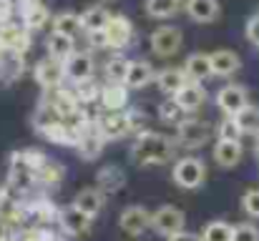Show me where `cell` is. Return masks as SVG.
<instances>
[{
    "mask_svg": "<svg viewBox=\"0 0 259 241\" xmlns=\"http://www.w3.org/2000/svg\"><path fill=\"white\" fill-rule=\"evenodd\" d=\"M131 159L139 166H164L174 159V141L164 133H139L131 146Z\"/></svg>",
    "mask_w": 259,
    "mask_h": 241,
    "instance_id": "cell-1",
    "label": "cell"
},
{
    "mask_svg": "<svg viewBox=\"0 0 259 241\" xmlns=\"http://www.w3.org/2000/svg\"><path fill=\"white\" fill-rule=\"evenodd\" d=\"M171 178L179 188L194 191V188H199L206 181V166H204V161L196 159V156H184V159H179L174 163Z\"/></svg>",
    "mask_w": 259,
    "mask_h": 241,
    "instance_id": "cell-2",
    "label": "cell"
},
{
    "mask_svg": "<svg viewBox=\"0 0 259 241\" xmlns=\"http://www.w3.org/2000/svg\"><path fill=\"white\" fill-rule=\"evenodd\" d=\"M211 136H214L211 123L201 118H184L176 126V138L184 149H201L204 143H209Z\"/></svg>",
    "mask_w": 259,
    "mask_h": 241,
    "instance_id": "cell-3",
    "label": "cell"
},
{
    "mask_svg": "<svg viewBox=\"0 0 259 241\" xmlns=\"http://www.w3.org/2000/svg\"><path fill=\"white\" fill-rule=\"evenodd\" d=\"M103 146H106V138H103V133L98 131L96 118H93V121L78 123V141H76L73 149L78 151L81 159L83 161H96L98 156H101Z\"/></svg>",
    "mask_w": 259,
    "mask_h": 241,
    "instance_id": "cell-4",
    "label": "cell"
},
{
    "mask_svg": "<svg viewBox=\"0 0 259 241\" xmlns=\"http://www.w3.org/2000/svg\"><path fill=\"white\" fill-rule=\"evenodd\" d=\"M186 226V216L181 209H176L171 204H164L159 206L156 211H151V229L159 234V236H174L179 231H184Z\"/></svg>",
    "mask_w": 259,
    "mask_h": 241,
    "instance_id": "cell-5",
    "label": "cell"
},
{
    "mask_svg": "<svg viewBox=\"0 0 259 241\" xmlns=\"http://www.w3.org/2000/svg\"><path fill=\"white\" fill-rule=\"evenodd\" d=\"M151 43V51L159 56V58H171L181 51V43H184V35L176 25H161L151 33L149 38Z\"/></svg>",
    "mask_w": 259,
    "mask_h": 241,
    "instance_id": "cell-6",
    "label": "cell"
},
{
    "mask_svg": "<svg viewBox=\"0 0 259 241\" xmlns=\"http://www.w3.org/2000/svg\"><path fill=\"white\" fill-rule=\"evenodd\" d=\"M106 48H116V51H123L131 45L134 40V23L126 18V15H111L106 30Z\"/></svg>",
    "mask_w": 259,
    "mask_h": 241,
    "instance_id": "cell-7",
    "label": "cell"
},
{
    "mask_svg": "<svg viewBox=\"0 0 259 241\" xmlns=\"http://www.w3.org/2000/svg\"><path fill=\"white\" fill-rule=\"evenodd\" d=\"M96 126H98V131L103 133L106 141H111V138H123V136L134 133L131 113H123V111H118V113H108V111L101 113V116L96 118Z\"/></svg>",
    "mask_w": 259,
    "mask_h": 241,
    "instance_id": "cell-8",
    "label": "cell"
},
{
    "mask_svg": "<svg viewBox=\"0 0 259 241\" xmlns=\"http://www.w3.org/2000/svg\"><path fill=\"white\" fill-rule=\"evenodd\" d=\"M217 106L227 116H237L242 108L249 106V90L244 85H239V83H229V85L217 90Z\"/></svg>",
    "mask_w": 259,
    "mask_h": 241,
    "instance_id": "cell-9",
    "label": "cell"
},
{
    "mask_svg": "<svg viewBox=\"0 0 259 241\" xmlns=\"http://www.w3.org/2000/svg\"><path fill=\"white\" fill-rule=\"evenodd\" d=\"M66 80H71L73 85H81L86 80H93V71H96V61L88 51H76L66 63Z\"/></svg>",
    "mask_w": 259,
    "mask_h": 241,
    "instance_id": "cell-10",
    "label": "cell"
},
{
    "mask_svg": "<svg viewBox=\"0 0 259 241\" xmlns=\"http://www.w3.org/2000/svg\"><path fill=\"white\" fill-rule=\"evenodd\" d=\"M33 76H35V83H38L43 90H56V88H61V83L66 80V68H63L61 61L43 58V61L35 63Z\"/></svg>",
    "mask_w": 259,
    "mask_h": 241,
    "instance_id": "cell-11",
    "label": "cell"
},
{
    "mask_svg": "<svg viewBox=\"0 0 259 241\" xmlns=\"http://www.w3.org/2000/svg\"><path fill=\"white\" fill-rule=\"evenodd\" d=\"M118 226L126 234H131V236H141L144 231L151 229V211L144 209V206H139V204L126 206L121 211V216H118Z\"/></svg>",
    "mask_w": 259,
    "mask_h": 241,
    "instance_id": "cell-12",
    "label": "cell"
},
{
    "mask_svg": "<svg viewBox=\"0 0 259 241\" xmlns=\"http://www.w3.org/2000/svg\"><path fill=\"white\" fill-rule=\"evenodd\" d=\"M0 45L8 53H23L30 45V30L25 25H15V23H0Z\"/></svg>",
    "mask_w": 259,
    "mask_h": 241,
    "instance_id": "cell-13",
    "label": "cell"
},
{
    "mask_svg": "<svg viewBox=\"0 0 259 241\" xmlns=\"http://www.w3.org/2000/svg\"><path fill=\"white\" fill-rule=\"evenodd\" d=\"M58 224H61V231L68 234V236H86L91 231V224L93 219L86 216L81 209H76L73 204L66 206L63 211H58Z\"/></svg>",
    "mask_w": 259,
    "mask_h": 241,
    "instance_id": "cell-14",
    "label": "cell"
},
{
    "mask_svg": "<svg viewBox=\"0 0 259 241\" xmlns=\"http://www.w3.org/2000/svg\"><path fill=\"white\" fill-rule=\"evenodd\" d=\"M46 103L58 113L61 121H68V118L78 116V111H81V103H78L76 93L68 90V88H56V90H51V98H48Z\"/></svg>",
    "mask_w": 259,
    "mask_h": 241,
    "instance_id": "cell-15",
    "label": "cell"
},
{
    "mask_svg": "<svg viewBox=\"0 0 259 241\" xmlns=\"http://www.w3.org/2000/svg\"><path fill=\"white\" fill-rule=\"evenodd\" d=\"M209 58H211V73L217 78H229L242 68V58L229 48H219V51L209 53Z\"/></svg>",
    "mask_w": 259,
    "mask_h": 241,
    "instance_id": "cell-16",
    "label": "cell"
},
{
    "mask_svg": "<svg viewBox=\"0 0 259 241\" xmlns=\"http://www.w3.org/2000/svg\"><path fill=\"white\" fill-rule=\"evenodd\" d=\"M101 108L108 113H118L128 106V88L123 83H106L101 88V98H98Z\"/></svg>",
    "mask_w": 259,
    "mask_h": 241,
    "instance_id": "cell-17",
    "label": "cell"
},
{
    "mask_svg": "<svg viewBox=\"0 0 259 241\" xmlns=\"http://www.w3.org/2000/svg\"><path fill=\"white\" fill-rule=\"evenodd\" d=\"M73 206L81 209L86 216L96 219L101 214V209L106 206V194L98 188V186H88V188H81L73 199Z\"/></svg>",
    "mask_w": 259,
    "mask_h": 241,
    "instance_id": "cell-18",
    "label": "cell"
},
{
    "mask_svg": "<svg viewBox=\"0 0 259 241\" xmlns=\"http://www.w3.org/2000/svg\"><path fill=\"white\" fill-rule=\"evenodd\" d=\"M174 101L179 103V108H181L184 113H194V111H199V108L206 103V88H204L201 83H186V85L174 95Z\"/></svg>",
    "mask_w": 259,
    "mask_h": 241,
    "instance_id": "cell-19",
    "label": "cell"
},
{
    "mask_svg": "<svg viewBox=\"0 0 259 241\" xmlns=\"http://www.w3.org/2000/svg\"><path fill=\"white\" fill-rule=\"evenodd\" d=\"M184 73H186L189 83H204L206 78H214L209 53H191L184 61Z\"/></svg>",
    "mask_w": 259,
    "mask_h": 241,
    "instance_id": "cell-20",
    "label": "cell"
},
{
    "mask_svg": "<svg viewBox=\"0 0 259 241\" xmlns=\"http://www.w3.org/2000/svg\"><path fill=\"white\" fill-rule=\"evenodd\" d=\"M184 10L194 23H214L219 18V0H184Z\"/></svg>",
    "mask_w": 259,
    "mask_h": 241,
    "instance_id": "cell-21",
    "label": "cell"
},
{
    "mask_svg": "<svg viewBox=\"0 0 259 241\" xmlns=\"http://www.w3.org/2000/svg\"><path fill=\"white\" fill-rule=\"evenodd\" d=\"M46 53H48V58L66 63L76 53V38H68V35H61V33H51L46 38Z\"/></svg>",
    "mask_w": 259,
    "mask_h": 241,
    "instance_id": "cell-22",
    "label": "cell"
},
{
    "mask_svg": "<svg viewBox=\"0 0 259 241\" xmlns=\"http://www.w3.org/2000/svg\"><path fill=\"white\" fill-rule=\"evenodd\" d=\"M244 156V149H242V141H217L214 143V161L217 166L222 168H234Z\"/></svg>",
    "mask_w": 259,
    "mask_h": 241,
    "instance_id": "cell-23",
    "label": "cell"
},
{
    "mask_svg": "<svg viewBox=\"0 0 259 241\" xmlns=\"http://www.w3.org/2000/svg\"><path fill=\"white\" fill-rule=\"evenodd\" d=\"M151 80H156V71L149 61H131L128 66V76H126V88L128 90H139V88H146Z\"/></svg>",
    "mask_w": 259,
    "mask_h": 241,
    "instance_id": "cell-24",
    "label": "cell"
},
{
    "mask_svg": "<svg viewBox=\"0 0 259 241\" xmlns=\"http://www.w3.org/2000/svg\"><path fill=\"white\" fill-rule=\"evenodd\" d=\"M186 83H189V78H186L184 68H164L161 73H156V85H159V90L166 93L169 98H174Z\"/></svg>",
    "mask_w": 259,
    "mask_h": 241,
    "instance_id": "cell-25",
    "label": "cell"
},
{
    "mask_svg": "<svg viewBox=\"0 0 259 241\" xmlns=\"http://www.w3.org/2000/svg\"><path fill=\"white\" fill-rule=\"evenodd\" d=\"M111 15L113 13H108L103 5H91V8H86L81 13V25H83L86 33H103L108 20H111Z\"/></svg>",
    "mask_w": 259,
    "mask_h": 241,
    "instance_id": "cell-26",
    "label": "cell"
},
{
    "mask_svg": "<svg viewBox=\"0 0 259 241\" xmlns=\"http://www.w3.org/2000/svg\"><path fill=\"white\" fill-rule=\"evenodd\" d=\"M20 13H23V25L28 30H38L48 23V8L38 0H28L25 5H20Z\"/></svg>",
    "mask_w": 259,
    "mask_h": 241,
    "instance_id": "cell-27",
    "label": "cell"
},
{
    "mask_svg": "<svg viewBox=\"0 0 259 241\" xmlns=\"http://www.w3.org/2000/svg\"><path fill=\"white\" fill-rule=\"evenodd\" d=\"M123 186H126V176H123V171L118 166L108 163V166H103L98 171V188L103 194H113V191H118Z\"/></svg>",
    "mask_w": 259,
    "mask_h": 241,
    "instance_id": "cell-28",
    "label": "cell"
},
{
    "mask_svg": "<svg viewBox=\"0 0 259 241\" xmlns=\"http://www.w3.org/2000/svg\"><path fill=\"white\" fill-rule=\"evenodd\" d=\"M83 30L81 25V15L73 13V10H63L53 18V33H61V35H68V38H76L78 33Z\"/></svg>",
    "mask_w": 259,
    "mask_h": 241,
    "instance_id": "cell-29",
    "label": "cell"
},
{
    "mask_svg": "<svg viewBox=\"0 0 259 241\" xmlns=\"http://www.w3.org/2000/svg\"><path fill=\"white\" fill-rule=\"evenodd\" d=\"M144 8H146V15L149 18L166 20V18H174L184 8V0H146Z\"/></svg>",
    "mask_w": 259,
    "mask_h": 241,
    "instance_id": "cell-30",
    "label": "cell"
},
{
    "mask_svg": "<svg viewBox=\"0 0 259 241\" xmlns=\"http://www.w3.org/2000/svg\"><path fill=\"white\" fill-rule=\"evenodd\" d=\"M199 236L201 241H234V226L229 221H209Z\"/></svg>",
    "mask_w": 259,
    "mask_h": 241,
    "instance_id": "cell-31",
    "label": "cell"
},
{
    "mask_svg": "<svg viewBox=\"0 0 259 241\" xmlns=\"http://www.w3.org/2000/svg\"><path fill=\"white\" fill-rule=\"evenodd\" d=\"M128 66H131V61H126L123 56H113V58L106 61V66H103L106 80H108V83H126Z\"/></svg>",
    "mask_w": 259,
    "mask_h": 241,
    "instance_id": "cell-32",
    "label": "cell"
},
{
    "mask_svg": "<svg viewBox=\"0 0 259 241\" xmlns=\"http://www.w3.org/2000/svg\"><path fill=\"white\" fill-rule=\"evenodd\" d=\"M234 121L239 123V128H242V133H259V106L254 103H249L247 108H242L237 116H234Z\"/></svg>",
    "mask_w": 259,
    "mask_h": 241,
    "instance_id": "cell-33",
    "label": "cell"
},
{
    "mask_svg": "<svg viewBox=\"0 0 259 241\" xmlns=\"http://www.w3.org/2000/svg\"><path fill=\"white\" fill-rule=\"evenodd\" d=\"M46 161H48L46 154L38 151V149H28V151L13 156V163H18V166H23V168H28V171H33V173H38V171L46 166Z\"/></svg>",
    "mask_w": 259,
    "mask_h": 241,
    "instance_id": "cell-34",
    "label": "cell"
},
{
    "mask_svg": "<svg viewBox=\"0 0 259 241\" xmlns=\"http://www.w3.org/2000/svg\"><path fill=\"white\" fill-rule=\"evenodd\" d=\"M35 176H38V181L46 183V186H58L61 178H63V166L56 163V161H46V166H43Z\"/></svg>",
    "mask_w": 259,
    "mask_h": 241,
    "instance_id": "cell-35",
    "label": "cell"
},
{
    "mask_svg": "<svg viewBox=\"0 0 259 241\" xmlns=\"http://www.w3.org/2000/svg\"><path fill=\"white\" fill-rule=\"evenodd\" d=\"M217 136L222 138V141H242V128H239V123L234 121V116H224L222 118V123H219V128H217Z\"/></svg>",
    "mask_w": 259,
    "mask_h": 241,
    "instance_id": "cell-36",
    "label": "cell"
},
{
    "mask_svg": "<svg viewBox=\"0 0 259 241\" xmlns=\"http://www.w3.org/2000/svg\"><path fill=\"white\" fill-rule=\"evenodd\" d=\"M159 118L164 121V123H181L184 121V111L179 108V103L174 101V98H169V101H164L161 106H159Z\"/></svg>",
    "mask_w": 259,
    "mask_h": 241,
    "instance_id": "cell-37",
    "label": "cell"
},
{
    "mask_svg": "<svg viewBox=\"0 0 259 241\" xmlns=\"http://www.w3.org/2000/svg\"><path fill=\"white\" fill-rule=\"evenodd\" d=\"M76 98H78V103H93V101H98L101 98V85H96L93 80H86V83H81V85H76Z\"/></svg>",
    "mask_w": 259,
    "mask_h": 241,
    "instance_id": "cell-38",
    "label": "cell"
},
{
    "mask_svg": "<svg viewBox=\"0 0 259 241\" xmlns=\"http://www.w3.org/2000/svg\"><path fill=\"white\" fill-rule=\"evenodd\" d=\"M242 209H244V214H247V216L259 219V186L249 188V191L242 196Z\"/></svg>",
    "mask_w": 259,
    "mask_h": 241,
    "instance_id": "cell-39",
    "label": "cell"
},
{
    "mask_svg": "<svg viewBox=\"0 0 259 241\" xmlns=\"http://www.w3.org/2000/svg\"><path fill=\"white\" fill-rule=\"evenodd\" d=\"M234 241H259V226L252 221H242L234 226Z\"/></svg>",
    "mask_w": 259,
    "mask_h": 241,
    "instance_id": "cell-40",
    "label": "cell"
},
{
    "mask_svg": "<svg viewBox=\"0 0 259 241\" xmlns=\"http://www.w3.org/2000/svg\"><path fill=\"white\" fill-rule=\"evenodd\" d=\"M244 33H247V40H249L252 45H257V48H259V13H257V15H252V18L247 20Z\"/></svg>",
    "mask_w": 259,
    "mask_h": 241,
    "instance_id": "cell-41",
    "label": "cell"
},
{
    "mask_svg": "<svg viewBox=\"0 0 259 241\" xmlns=\"http://www.w3.org/2000/svg\"><path fill=\"white\" fill-rule=\"evenodd\" d=\"M166 241H201V236L199 234H191V231H179V234H174V236H169Z\"/></svg>",
    "mask_w": 259,
    "mask_h": 241,
    "instance_id": "cell-42",
    "label": "cell"
},
{
    "mask_svg": "<svg viewBox=\"0 0 259 241\" xmlns=\"http://www.w3.org/2000/svg\"><path fill=\"white\" fill-rule=\"evenodd\" d=\"M254 154H257V159H259V133H257V138H254Z\"/></svg>",
    "mask_w": 259,
    "mask_h": 241,
    "instance_id": "cell-43",
    "label": "cell"
},
{
    "mask_svg": "<svg viewBox=\"0 0 259 241\" xmlns=\"http://www.w3.org/2000/svg\"><path fill=\"white\" fill-rule=\"evenodd\" d=\"M3 56H5V51H3V45H0V61H3Z\"/></svg>",
    "mask_w": 259,
    "mask_h": 241,
    "instance_id": "cell-44",
    "label": "cell"
}]
</instances>
